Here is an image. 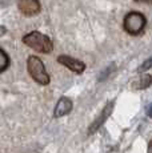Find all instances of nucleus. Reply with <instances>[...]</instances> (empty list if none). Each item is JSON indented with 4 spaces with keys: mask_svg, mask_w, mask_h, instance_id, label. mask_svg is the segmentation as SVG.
Returning <instances> with one entry per match:
<instances>
[{
    "mask_svg": "<svg viewBox=\"0 0 152 153\" xmlns=\"http://www.w3.org/2000/svg\"><path fill=\"white\" fill-rule=\"evenodd\" d=\"M23 43L35 51L42 52V53H49L52 51V47H54L51 39L47 35H43L37 31H32L25 35L23 37Z\"/></svg>",
    "mask_w": 152,
    "mask_h": 153,
    "instance_id": "nucleus-1",
    "label": "nucleus"
},
{
    "mask_svg": "<svg viewBox=\"0 0 152 153\" xmlns=\"http://www.w3.org/2000/svg\"><path fill=\"white\" fill-rule=\"evenodd\" d=\"M27 68L30 72L31 77L40 85L49 84V76L45 72V67L43 61L37 56H30L27 61Z\"/></svg>",
    "mask_w": 152,
    "mask_h": 153,
    "instance_id": "nucleus-2",
    "label": "nucleus"
},
{
    "mask_svg": "<svg viewBox=\"0 0 152 153\" xmlns=\"http://www.w3.org/2000/svg\"><path fill=\"white\" fill-rule=\"evenodd\" d=\"M145 27L144 15L139 12H130L124 17V29L131 35H137Z\"/></svg>",
    "mask_w": 152,
    "mask_h": 153,
    "instance_id": "nucleus-3",
    "label": "nucleus"
},
{
    "mask_svg": "<svg viewBox=\"0 0 152 153\" xmlns=\"http://www.w3.org/2000/svg\"><path fill=\"white\" fill-rule=\"evenodd\" d=\"M17 7L25 16H34L40 12L39 0H17Z\"/></svg>",
    "mask_w": 152,
    "mask_h": 153,
    "instance_id": "nucleus-4",
    "label": "nucleus"
},
{
    "mask_svg": "<svg viewBox=\"0 0 152 153\" xmlns=\"http://www.w3.org/2000/svg\"><path fill=\"white\" fill-rule=\"evenodd\" d=\"M112 109H113V101L112 102H110V104H107L106 107L103 108V111H101V113L99 114L98 117H96V120L92 123L91 125H89V129H88V133L89 134H92V133H95L96 131H98L99 128H100L101 125L106 123V120L110 117V114L112 113Z\"/></svg>",
    "mask_w": 152,
    "mask_h": 153,
    "instance_id": "nucleus-5",
    "label": "nucleus"
},
{
    "mask_svg": "<svg viewBox=\"0 0 152 153\" xmlns=\"http://www.w3.org/2000/svg\"><path fill=\"white\" fill-rule=\"evenodd\" d=\"M57 61H59L61 65H66L67 68H69L72 72H76V73H81L86 69V64H84L83 61L77 60V59H74V57H69V56L61 55L57 57Z\"/></svg>",
    "mask_w": 152,
    "mask_h": 153,
    "instance_id": "nucleus-6",
    "label": "nucleus"
},
{
    "mask_svg": "<svg viewBox=\"0 0 152 153\" xmlns=\"http://www.w3.org/2000/svg\"><path fill=\"white\" fill-rule=\"evenodd\" d=\"M72 111V101L68 97H60L54 111V117H61Z\"/></svg>",
    "mask_w": 152,
    "mask_h": 153,
    "instance_id": "nucleus-7",
    "label": "nucleus"
},
{
    "mask_svg": "<svg viewBox=\"0 0 152 153\" xmlns=\"http://www.w3.org/2000/svg\"><path fill=\"white\" fill-rule=\"evenodd\" d=\"M150 85H152V76L151 75H143L132 83V87L135 88V89H145V88H148Z\"/></svg>",
    "mask_w": 152,
    "mask_h": 153,
    "instance_id": "nucleus-8",
    "label": "nucleus"
},
{
    "mask_svg": "<svg viewBox=\"0 0 152 153\" xmlns=\"http://www.w3.org/2000/svg\"><path fill=\"white\" fill-rule=\"evenodd\" d=\"M0 56H1V64H0V72H4L7 69L8 64H10V59H8L7 53L4 49H0Z\"/></svg>",
    "mask_w": 152,
    "mask_h": 153,
    "instance_id": "nucleus-9",
    "label": "nucleus"
},
{
    "mask_svg": "<svg viewBox=\"0 0 152 153\" xmlns=\"http://www.w3.org/2000/svg\"><path fill=\"white\" fill-rule=\"evenodd\" d=\"M113 68H115V65H113V64H112V65H110V67H108V68L104 69L103 72H101V75L99 76V80H100V81H101V80H104V79H106L107 76L111 73V71H113Z\"/></svg>",
    "mask_w": 152,
    "mask_h": 153,
    "instance_id": "nucleus-10",
    "label": "nucleus"
},
{
    "mask_svg": "<svg viewBox=\"0 0 152 153\" xmlns=\"http://www.w3.org/2000/svg\"><path fill=\"white\" fill-rule=\"evenodd\" d=\"M150 68H152V57L147 59V60L143 63V65H142V68H140V71H147V69H150Z\"/></svg>",
    "mask_w": 152,
    "mask_h": 153,
    "instance_id": "nucleus-11",
    "label": "nucleus"
},
{
    "mask_svg": "<svg viewBox=\"0 0 152 153\" xmlns=\"http://www.w3.org/2000/svg\"><path fill=\"white\" fill-rule=\"evenodd\" d=\"M147 114H148L150 117H152V104H150V105L147 107Z\"/></svg>",
    "mask_w": 152,
    "mask_h": 153,
    "instance_id": "nucleus-12",
    "label": "nucleus"
},
{
    "mask_svg": "<svg viewBox=\"0 0 152 153\" xmlns=\"http://www.w3.org/2000/svg\"><path fill=\"white\" fill-rule=\"evenodd\" d=\"M135 1H139V3H147V4H152V0H135Z\"/></svg>",
    "mask_w": 152,
    "mask_h": 153,
    "instance_id": "nucleus-13",
    "label": "nucleus"
},
{
    "mask_svg": "<svg viewBox=\"0 0 152 153\" xmlns=\"http://www.w3.org/2000/svg\"><path fill=\"white\" fill-rule=\"evenodd\" d=\"M148 153H152V141L150 143V146H148Z\"/></svg>",
    "mask_w": 152,
    "mask_h": 153,
    "instance_id": "nucleus-14",
    "label": "nucleus"
}]
</instances>
